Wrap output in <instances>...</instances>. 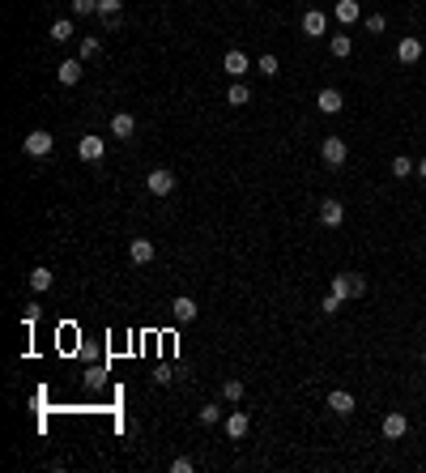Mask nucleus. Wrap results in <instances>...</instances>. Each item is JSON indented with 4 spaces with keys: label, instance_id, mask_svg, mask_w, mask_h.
Listing matches in <instances>:
<instances>
[{
    "label": "nucleus",
    "instance_id": "3",
    "mask_svg": "<svg viewBox=\"0 0 426 473\" xmlns=\"http://www.w3.org/2000/svg\"><path fill=\"white\" fill-rule=\"evenodd\" d=\"M52 149H56V137L47 133V128H35V133L26 137V154H30V158H47Z\"/></svg>",
    "mask_w": 426,
    "mask_h": 473
},
{
    "label": "nucleus",
    "instance_id": "17",
    "mask_svg": "<svg viewBox=\"0 0 426 473\" xmlns=\"http://www.w3.org/2000/svg\"><path fill=\"white\" fill-rule=\"evenodd\" d=\"M222 68H226L231 77H243V73L252 68V60H247V56L239 52V47H231V52H226V60H222Z\"/></svg>",
    "mask_w": 426,
    "mask_h": 473
},
{
    "label": "nucleus",
    "instance_id": "5",
    "mask_svg": "<svg viewBox=\"0 0 426 473\" xmlns=\"http://www.w3.org/2000/svg\"><path fill=\"white\" fill-rule=\"evenodd\" d=\"M422 52H426V47H422L418 35H400V43H396V60H400V64H418Z\"/></svg>",
    "mask_w": 426,
    "mask_h": 473
},
{
    "label": "nucleus",
    "instance_id": "14",
    "mask_svg": "<svg viewBox=\"0 0 426 473\" xmlns=\"http://www.w3.org/2000/svg\"><path fill=\"white\" fill-rule=\"evenodd\" d=\"M324 30H329V17H324L320 9H307V13H303V35H307V39H320Z\"/></svg>",
    "mask_w": 426,
    "mask_h": 473
},
{
    "label": "nucleus",
    "instance_id": "20",
    "mask_svg": "<svg viewBox=\"0 0 426 473\" xmlns=\"http://www.w3.org/2000/svg\"><path fill=\"white\" fill-rule=\"evenodd\" d=\"M226 103H231V107H243V103H252V90H247L243 81H235V86L226 90Z\"/></svg>",
    "mask_w": 426,
    "mask_h": 473
},
{
    "label": "nucleus",
    "instance_id": "25",
    "mask_svg": "<svg viewBox=\"0 0 426 473\" xmlns=\"http://www.w3.org/2000/svg\"><path fill=\"white\" fill-rule=\"evenodd\" d=\"M349 52H354V39H349V35H333V56L345 60Z\"/></svg>",
    "mask_w": 426,
    "mask_h": 473
},
{
    "label": "nucleus",
    "instance_id": "27",
    "mask_svg": "<svg viewBox=\"0 0 426 473\" xmlns=\"http://www.w3.org/2000/svg\"><path fill=\"white\" fill-rule=\"evenodd\" d=\"M256 68H260V73H264V77H278V73H282V60H278V56H269V52H264V56H260V64H256Z\"/></svg>",
    "mask_w": 426,
    "mask_h": 473
},
{
    "label": "nucleus",
    "instance_id": "2",
    "mask_svg": "<svg viewBox=\"0 0 426 473\" xmlns=\"http://www.w3.org/2000/svg\"><path fill=\"white\" fill-rule=\"evenodd\" d=\"M380 431H384V439H388V443H396V439H405V435H409V418L400 414V409H388V414H384V422H380Z\"/></svg>",
    "mask_w": 426,
    "mask_h": 473
},
{
    "label": "nucleus",
    "instance_id": "8",
    "mask_svg": "<svg viewBox=\"0 0 426 473\" xmlns=\"http://www.w3.org/2000/svg\"><path fill=\"white\" fill-rule=\"evenodd\" d=\"M329 409H333L337 418H349V414L358 409V401H354V392H345V388H333V392H329Z\"/></svg>",
    "mask_w": 426,
    "mask_h": 473
},
{
    "label": "nucleus",
    "instance_id": "19",
    "mask_svg": "<svg viewBox=\"0 0 426 473\" xmlns=\"http://www.w3.org/2000/svg\"><path fill=\"white\" fill-rule=\"evenodd\" d=\"M392 175H396V180L418 175V162H414V158H405V154H396V158H392Z\"/></svg>",
    "mask_w": 426,
    "mask_h": 473
},
{
    "label": "nucleus",
    "instance_id": "11",
    "mask_svg": "<svg viewBox=\"0 0 426 473\" xmlns=\"http://www.w3.org/2000/svg\"><path fill=\"white\" fill-rule=\"evenodd\" d=\"M154 256H158V247L149 243V239H128V260L133 264H149Z\"/></svg>",
    "mask_w": 426,
    "mask_h": 473
},
{
    "label": "nucleus",
    "instance_id": "31",
    "mask_svg": "<svg viewBox=\"0 0 426 473\" xmlns=\"http://www.w3.org/2000/svg\"><path fill=\"white\" fill-rule=\"evenodd\" d=\"M72 13H77V17H90V13H98V0H72Z\"/></svg>",
    "mask_w": 426,
    "mask_h": 473
},
{
    "label": "nucleus",
    "instance_id": "28",
    "mask_svg": "<svg viewBox=\"0 0 426 473\" xmlns=\"http://www.w3.org/2000/svg\"><path fill=\"white\" fill-rule=\"evenodd\" d=\"M200 422H205V427H213V422H222V405H200Z\"/></svg>",
    "mask_w": 426,
    "mask_h": 473
},
{
    "label": "nucleus",
    "instance_id": "34",
    "mask_svg": "<svg viewBox=\"0 0 426 473\" xmlns=\"http://www.w3.org/2000/svg\"><path fill=\"white\" fill-rule=\"evenodd\" d=\"M422 363H426V345H422Z\"/></svg>",
    "mask_w": 426,
    "mask_h": 473
},
{
    "label": "nucleus",
    "instance_id": "30",
    "mask_svg": "<svg viewBox=\"0 0 426 473\" xmlns=\"http://www.w3.org/2000/svg\"><path fill=\"white\" fill-rule=\"evenodd\" d=\"M320 311H324V316H333V311H341V298H337V294L329 290V294L320 298Z\"/></svg>",
    "mask_w": 426,
    "mask_h": 473
},
{
    "label": "nucleus",
    "instance_id": "32",
    "mask_svg": "<svg viewBox=\"0 0 426 473\" xmlns=\"http://www.w3.org/2000/svg\"><path fill=\"white\" fill-rule=\"evenodd\" d=\"M192 469H196L192 456H175V461H171V473H192Z\"/></svg>",
    "mask_w": 426,
    "mask_h": 473
},
{
    "label": "nucleus",
    "instance_id": "24",
    "mask_svg": "<svg viewBox=\"0 0 426 473\" xmlns=\"http://www.w3.org/2000/svg\"><path fill=\"white\" fill-rule=\"evenodd\" d=\"M349 298H367V273H349Z\"/></svg>",
    "mask_w": 426,
    "mask_h": 473
},
{
    "label": "nucleus",
    "instance_id": "9",
    "mask_svg": "<svg viewBox=\"0 0 426 473\" xmlns=\"http://www.w3.org/2000/svg\"><path fill=\"white\" fill-rule=\"evenodd\" d=\"M222 427H226V435H231V439H243L247 431H252V418H247L243 409H231L226 418H222Z\"/></svg>",
    "mask_w": 426,
    "mask_h": 473
},
{
    "label": "nucleus",
    "instance_id": "21",
    "mask_svg": "<svg viewBox=\"0 0 426 473\" xmlns=\"http://www.w3.org/2000/svg\"><path fill=\"white\" fill-rule=\"evenodd\" d=\"M243 380H226V384H222V401H231V405H239L243 401Z\"/></svg>",
    "mask_w": 426,
    "mask_h": 473
},
{
    "label": "nucleus",
    "instance_id": "7",
    "mask_svg": "<svg viewBox=\"0 0 426 473\" xmlns=\"http://www.w3.org/2000/svg\"><path fill=\"white\" fill-rule=\"evenodd\" d=\"M341 222H345V205H341V201H333V196H329V201H320V226L337 231Z\"/></svg>",
    "mask_w": 426,
    "mask_h": 473
},
{
    "label": "nucleus",
    "instance_id": "13",
    "mask_svg": "<svg viewBox=\"0 0 426 473\" xmlns=\"http://www.w3.org/2000/svg\"><path fill=\"white\" fill-rule=\"evenodd\" d=\"M133 133H137V119H133L128 111H115V115H111V137L133 141Z\"/></svg>",
    "mask_w": 426,
    "mask_h": 473
},
{
    "label": "nucleus",
    "instance_id": "33",
    "mask_svg": "<svg viewBox=\"0 0 426 473\" xmlns=\"http://www.w3.org/2000/svg\"><path fill=\"white\" fill-rule=\"evenodd\" d=\"M418 180H426V158H422V162H418Z\"/></svg>",
    "mask_w": 426,
    "mask_h": 473
},
{
    "label": "nucleus",
    "instance_id": "29",
    "mask_svg": "<svg viewBox=\"0 0 426 473\" xmlns=\"http://www.w3.org/2000/svg\"><path fill=\"white\" fill-rule=\"evenodd\" d=\"M384 30H388V17L384 13H371L367 17V35H384Z\"/></svg>",
    "mask_w": 426,
    "mask_h": 473
},
{
    "label": "nucleus",
    "instance_id": "15",
    "mask_svg": "<svg viewBox=\"0 0 426 473\" xmlns=\"http://www.w3.org/2000/svg\"><path fill=\"white\" fill-rule=\"evenodd\" d=\"M119 13H124V0H98V17H103L107 30L119 26Z\"/></svg>",
    "mask_w": 426,
    "mask_h": 473
},
{
    "label": "nucleus",
    "instance_id": "6",
    "mask_svg": "<svg viewBox=\"0 0 426 473\" xmlns=\"http://www.w3.org/2000/svg\"><path fill=\"white\" fill-rule=\"evenodd\" d=\"M103 154H107V141L103 137H81L77 141V158L81 162H103Z\"/></svg>",
    "mask_w": 426,
    "mask_h": 473
},
{
    "label": "nucleus",
    "instance_id": "18",
    "mask_svg": "<svg viewBox=\"0 0 426 473\" xmlns=\"http://www.w3.org/2000/svg\"><path fill=\"white\" fill-rule=\"evenodd\" d=\"M56 73H60V86H77L81 81V60H64Z\"/></svg>",
    "mask_w": 426,
    "mask_h": 473
},
{
    "label": "nucleus",
    "instance_id": "12",
    "mask_svg": "<svg viewBox=\"0 0 426 473\" xmlns=\"http://www.w3.org/2000/svg\"><path fill=\"white\" fill-rule=\"evenodd\" d=\"M333 17L341 21V26H354V21L362 17V5H358V0H337V5H333Z\"/></svg>",
    "mask_w": 426,
    "mask_h": 473
},
{
    "label": "nucleus",
    "instance_id": "22",
    "mask_svg": "<svg viewBox=\"0 0 426 473\" xmlns=\"http://www.w3.org/2000/svg\"><path fill=\"white\" fill-rule=\"evenodd\" d=\"M47 35H52L56 43H68L77 30H72V21H68V17H60V21H52V30H47Z\"/></svg>",
    "mask_w": 426,
    "mask_h": 473
},
{
    "label": "nucleus",
    "instance_id": "10",
    "mask_svg": "<svg viewBox=\"0 0 426 473\" xmlns=\"http://www.w3.org/2000/svg\"><path fill=\"white\" fill-rule=\"evenodd\" d=\"M316 107H320L324 115H337V111L345 107V98H341V90H333V86H324V90L316 94Z\"/></svg>",
    "mask_w": 426,
    "mask_h": 473
},
{
    "label": "nucleus",
    "instance_id": "26",
    "mask_svg": "<svg viewBox=\"0 0 426 473\" xmlns=\"http://www.w3.org/2000/svg\"><path fill=\"white\" fill-rule=\"evenodd\" d=\"M98 52H103V43H98L94 35H86V39H81V52H77V60H94Z\"/></svg>",
    "mask_w": 426,
    "mask_h": 473
},
{
    "label": "nucleus",
    "instance_id": "16",
    "mask_svg": "<svg viewBox=\"0 0 426 473\" xmlns=\"http://www.w3.org/2000/svg\"><path fill=\"white\" fill-rule=\"evenodd\" d=\"M171 311H175L180 325H192V320H196V298H192V294H180V298L171 303Z\"/></svg>",
    "mask_w": 426,
    "mask_h": 473
},
{
    "label": "nucleus",
    "instance_id": "4",
    "mask_svg": "<svg viewBox=\"0 0 426 473\" xmlns=\"http://www.w3.org/2000/svg\"><path fill=\"white\" fill-rule=\"evenodd\" d=\"M145 188L154 192V196H171V192H175V171H166V166L149 171V175H145Z\"/></svg>",
    "mask_w": 426,
    "mask_h": 473
},
{
    "label": "nucleus",
    "instance_id": "1",
    "mask_svg": "<svg viewBox=\"0 0 426 473\" xmlns=\"http://www.w3.org/2000/svg\"><path fill=\"white\" fill-rule=\"evenodd\" d=\"M320 158L329 162V166H345V158H349L345 137H324V141H320Z\"/></svg>",
    "mask_w": 426,
    "mask_h": 473
},
{
    "label": "nucleus",
    "instance_id": "23",
    "mask_svg": "<svg viewBox=\"0 0 426 473\" xmlns=\"http://www.w3.org/2000/svg\"><path fill=\"white\" fill-rule=\"evenodd\" d=\"M30 286L43 294V290H52V269H30Z\"/></svg>",
    "mask_w": 426,
    "mask_h": 473
}]
</instances>
